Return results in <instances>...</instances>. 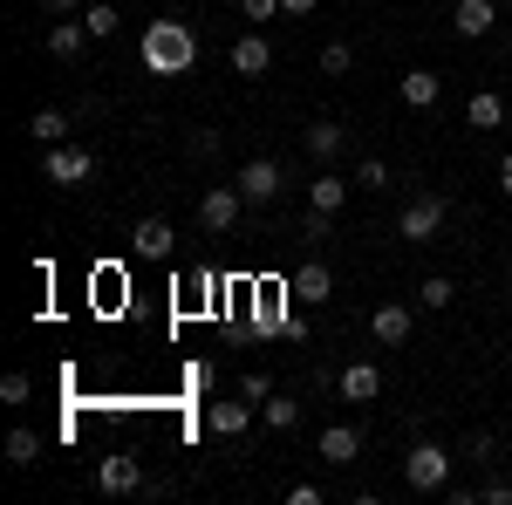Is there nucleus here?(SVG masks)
Returning a JSON list of instances; mask_svg holds the SVG:
<instances>
[{
  "label": "nucleus",
  "mask_w": 512,
  "mask_h": 505,
  "mask_svg": "<svg viewBox=\"0 0 512 505\" xmlns=\"http://www.w3.org/2000/svg\"><path fill=\"white\" fill-rule=\"evenodd\" d=\"M137 55H144V69H151V76H185V69L198 62L192 21H151L144 41H137Z\"/></svg>",
  "instance_id": "nucleus-1"
},
{
  "label": "nucleus",
  "mask_w": 512,
  "mask_h": 505,
  "mask_svg": "<svg viewBox=\"0 0 512 505\" xmlns=\"http://www.w3.org/2000/svg\"><path fill=\"white\" fill-rule=\"evenodd\" d=\"M451 465H458V458H451L444 444H410L403 485H410V492H444V485H451Z\"/></svg>",
  "instance_id": "nucleus-2"
},
{
  "label": "nucleus",
  "mask_w": 512,
  "mask_h": 505,
  "mask_svg": "<svg viewBox=\"0 0 512 505\" xmlns=\"http://www.w3.org/2000/svg\"><path fill=\"white\" fill-rule=\"evenodd\" d=\"M239 212H246L239 185H205V192H198V226H205V233H233Z\"/></svg>",
  "instance_id": "nucleus-3"
},
{
  "label": "nucleus",
  "mask_w": 512,
  "mask_h": 505,
  "mask_svg": "<svg viewBox=\"0 0 512 505\" xmlns=\"http://www.w3.org/2000/svg\"><path fill=\"white\" fill-rule=\"evenodd\" d=\"M444 212H451V205H444V198H410V205H403V212H396V239H437L444 233Z\"/></svg>",
  "instance_id": "nucleus-4"
},
{
  "label": "nucleus",
  "mask_w": 512,
  "mask_h": 505,
  "mask_svg": "<svg viewBox=\"0 0 512 505\" xmlns=\"http://www.w3.org/2000/svg\"><path fill=\"white\" fill-rule=\"evenodd\" d=\"M239 198H246V205H274L280 198V164L274 157H253V164H239Z\"/></svg>",
  "instance_id": "nucleus-5"
},
{
  "label": "nucleus",
  "mask_w": 512,
  "mask_h": 505,
  "mask_svg": "<svg viewBox=\"0 0 512 505\" xmlns=\"http://www.w3.org/2000/svg\"><path fill=\"white\" fill-rule=\"evenodd\" d=\"M48 185H82L89 171H96V151H82V144H48Z\"/></svg>",
  "instance_id": "nucleus-6"
},
{
  "label": "nucleus",
  "mask_w": 512,
  "mask_h": 505,
  "mask_svg": "<svg viewBox=\"0 0 512 505\" xmlns=\"http://www.w3.org/2000/svg\"><path fill=\"white\" fill-rule=\"evenodd\" d=\"M144 485V465L130 458V451H110L103 465H96V492H110V499H130Z\"/></svg>",
  "instance_id": "nucleus-7"
},
{
  "label": "nucleus",
  "mask_w": 512,
  "mask_h": 505,
  "mask_svg": "<svg viewBox=\"0 0 512 505\" xmlns=\"http://www.w3.org/2000/svg\"><path fill=\"white\" fill-rule=\"evenodd\" d=\"M267 69H274V41H267V35H239L233 41V76L260 82Z\"/></svg>",
  "instance_id": "nucleus-8"
},
{
  "label": "nucleus",
  "mask_w": 512,
  "mask_h": 505,
  "mask_svg": "<svg viewBox=\"0 0 512 505\" xmlns=\"http://www.w3.org/2000/svg\"><path fill=\"white\" fill-rule=\"evenodd\" d=\"M410 321H417V314L403 308V301L376 308V314H369V342H383V349H403V342H410Z\"/></svg>",
  "instance_id": "nucleus-9"
},
{
  "label": "nucleus",
  "mask_w": 512,
  "mask_h": 505,
  "mask_svg": "<svg viewBox=\"0 0 512 505\" xmlns=\"http://www.w3.org/2000/svg\"><path fill=\"white\" fill-rule=\"evenodd\" d=\"M171 246H178V233H171L164 219H137V226H130V253H137V260H171Z\"/></svg>",
  "instance_id": "nucleus-10"
},
{
  "label": "nucleus",
  "mask_w": 512,
  "mask_h": 505,
  "mask_svg": "<svg viewBox=\"0 0 512 505\" xmlns=\"http://www.w3.org/2000/svg\"><path fill=\"white\" fill-rule=\"evenodd\" d=\"M451 28L465 41H485L499 28V7H492V0H458V7H451Z\"/></svg>",
  "instance_id": "nucleus-11"
},
{
  "label": "nucleus",
  "mask_w": 512,
  "mask_h": 505,
  "mask_svg": "<svg viewBox=\"0 0 512 505\" xmlns=\"http://www.w3.org/2000/svg\"><path fill=\"white\" fill-rule=\"evenodd\" d=\"M287 294H294V301H308V308H321V301L335 294V273L321 267V260H308V267H301L294 280H287Z\"/></svg>",
  "instance_id": "nucleus-12"
},
{
  "label": "nucleus",
  "mask_w": 512,
  "mask_h": 505,
  "mask_svg": "<svg viewBox=\"0 0 512 505\" xmlns=\"http://www.w3.org/2000/svg\"><path fill=\"white\" fill-rule=\"evenodd\" d=\"M321 458H328V465H355V458H362V430L355 424H328L321 430Z\"/></svg>",
  "instance_id": "nucleus-13"
},
{
  "label": "nucleus",
  "mask_w": 512,
  "mask_h": 505,
  "mask_svg": "<svg viewBox=\"0 0 512 505\" xmlns=\"http://www.w3.org/2000/svg\"><path fill=\"white\" fill-rule=\"evenodd\" d=\"M342 396H349V403H376V396H383V369H376V362H349V369H342Z\"/></svg>",
  "instance_id": "nucleus-14"
},
{
  "label": "nucleus",
  "mask_w": 512,
  "mask_h": 505,
  "mask_svg": "<svg viewBox=\"0 0 512 505\" xmlns=\"http://www.w3.org/2000/svg\"><path fill=\"white\" fill-rule=\"evenodd\" d=\"M396 96H403L410 110H431L437 96H444V76H431V69H410V76L396 82Z\"/></svg>",
  "instance_id": "nucleus-15"
},
{
  "label": "nucleus",
  "mask_w": 512,
  "mask_h": 505,
  "mask_svg": "<svg viewBox=\"0 0 512 505\" xmlns=\"http://www.w3.org/2000/svg\"><path fill=\"white\" fill-rule=\"evenodd\" d=\"M253 410H260V403H246V396H239V403H212V410H205V424L219 430V437H246Z\"/></svg>",
  "instance_id": "nucleus-16"
},
{
  "label": "nucleus",
  "mask_w": 512,
  "mask_h": 505,
  "mask_svg": "<svg viewBox=\"0 0 512 505\" xmlns=\"http://www.w3.org/2000/svg\"><path fill=\"white\" fill-rule=\"evenodd\" d=\"M82 41H89L82 14H76V21H55V28H48V55H55V62H76V55H82Z\"/></svg>",
  "instance_id": "nucleus-17"
},
{
  "label": "nucleus",
  "mask_w": 512,
  "mask_h": 505,
  "mask_svg": "<svg viewBox=\"0 0 512 505\" xmlns=\"http://www.w3.org/2000/svg\"><path fill=\"white\" fill-rule=\"evenodd\" d=\"M465 123H472V130H499V123H506V96L478 89L472 103H465Z\"/></svg>",
  "instance_id": "nucleus-18"
},
{
  "label": "nucleus",
  "mask_w": 512,
  "mask_h": 505,
  "mask_svg": "<svg viewBox=\"0 0 512 505\" xmlns=\"http://www.w3.org/2000/svg\"><path fill=\"white\" fill-rule=\"evenodd\" d=\"M342 144H349V130H342V123H308V157H315V164L342 157Z\"/></svg>",
  "instance_id": "nucleus-19"
},
{
  "label": "nucleus",
  "mask_w": 512,
  "mask_h": 505,
  "mask_svg": "<svg viewBox=\"0 0 512 505\" xmlns=\"http://www.w3.org/2000/svg\"><path fill=\"white\" fill-rule=\"evenodd\" d=\"M260 424H267V430H294V424H301V396H280V389H274V396L260 403Z\"/></svg>",
  "instance_id": "nucleus-20"
},
{
  "label": "nucleus",
  "mask_w": 512,
  "mask_h": 505,
  "mask_svg": "<svg viewBox=\"0 0 512 505\" xmlns=\"http://www.w3.org/2000/svg\"><path fill=\"white\" fill-rule=\"evenodd\" d=\"M349 185L355 178H342V171H321L315 178V212H342V205H349Z\"/></svg>",
  "instance_id": "nucleus-21"
},
{
  "label": "nucleus",
  "mask_w": 512,
  "mask_h": 505,
  "mask_svg": "<svg viewBox=\"0 0 512 505\" xmlns=\"http://www.w3.org/2000/svg\"><path fill=\"white\" fill-rule=\"evenodd\" d=\"M82 28H89V41H110L123 28V14L110 7V0H89V7H82Z\"/></svg>",
  "instance_id": "nucleus-22"
},
{
  "label": "nucleus",
  "mask_w": 512,
  "mask_h": 505,
  "mask_svg": "<svg viewBox=\"0 0 512 505\" xmlns=\"http://www.w3.org/2000/svg\"><path fill=\"white\" fill-rule=\"evenodd\" d=\"M35 458H41V437H35V430H7V465L28 471Z\"/></svg>",
  "instance_id": "nucleus-23"
},
{
  "label": "nucleus",
  "mask_w": 512,
  "mask_h": 505,
  "mask_svg": "<svg viewBox=\"0 0 512 505\" xmlns=\"http://www.w3.org/2000/svg\"><path fill=\"white\" fill-rule=\"evenodd\" d=\"M28 130H35V144H62V137H69V117H62V110H35Z\"/></svg>",
  "instance_id": "nucleus-24"
},
{
  "label": "nucleus",
  "mask_w": 512,
  "mask_h": 505,
  "mask_svg": "<svg viewBox=\"0 0 512 505\" xmlns=\"http://www.w3.org/2000/svg\"><path fill=\"white\" fill-rule=\"evenodd\" d=\"M417 301H424V308H451V301H458V287H451L444 273H431V280L417 287Z\"/></svg>",
  "instance_id": "nucleus-25"
},
{
  "label": "nucleus",
  "mask_w": 512,
  "mask_h": 505,
  "mask_svg": "<svg viewBox=\"0 0 512 505\" xmlns=\"http://www.w3.org/2000/svg\"><path fill=\"white\" fill-rule=\"evenodd\" d=\"M349 62H355L349 41H328V48H321V76H349Z\"/></svg>",
  "instance_id": "nucleus-26"
},
{
  "label": "nucleus",
  "mask_w": 512,
  "mask_h": 505,
  "mask_svg": "<svg viewBox=\"0 0 512 505\" xmlns=\"http://www.w3.org/2000/svg\"><path fill=\"white\" fill-rule=\"evenodd\" d=\"M355 185L383 192V185H390V164H383V157H362V164H355Z\"/></svg>",
  "instance_id": "nucleus-27"
},
{
  "label": "nucleus",
  "mask_w": 512,
  "mask_h": 505,
  "mask_svg": "<svg viewBox=\"0 0 512 505\" xmlns=\"http://www.w3.org/2000/svg\"><path fill=\"white\" fill-rule=\"evenodd\" d=\"M492 451H499V444H492V437H485V430H472V437H465V451H458V458H472V465H492Z\"/></svg>",
  "instance_id": "nucleus-28"
},
{
  "label": "nucleus",
  "mask_w": 512,
  "mask_h": 505,
  "mask_svg": "<svg viewBox=\"0 0 512 505\" xmlns=\"http://www.w3.org/2000/svg\"><path fill=\"white\" fill-rule=\"evenodd\" d=\"M0 403H28V376H21V369L0 376Z\"/></svg>",
  "instance_id": "nucleus-29"
},
{
  "label": "nucleus",
  "mask_w": 512,
  "mask_h": 505,
  "mask_svg": "<svg viewBox=\"0 0 512 505\" xmlns=\"http://www.w3.org/2000/svg\"><path fill=\"white\" fill-rule=\"evenodd\" d=\"M192 157H219V130H192V144H185Z\"/></svg>",
  "instance_id": "nucleus-30"
},
{
  "label": "nucleus",
  "mask_w": 512,
  "mask_h": 505,
  "mask_svg": "<svg viewBox=\"0 0 512 505\" xmlns=\"http://www.w3.org/2000/svg\"><path fill=\"white\" fill-rule=\"evenodd\" d=\"M239 7H246V21H274V14H287L280 0H239Z\"/></svg>",
  "instance_id": "nucleus-31"
},
{
  "label": "nucleus",
  "mask_w": 512,
  "mask_h": 505,
  "mask_svg": "<svg viewBox=\"0 0 512 505\" xmlns=\"http://www.w3.org/2000/svg\"><path fill=\"white\" fill-rule=\"evenodd\" d=\"M478 499H485V505H512V478H492V485H485Z\"/></svg>",
  "instance_id": "nucleus-32"
},
{
  "label": "nucleus",
  "mask_w": 512,
  "mask_h": 505,
  "mask_svg": "<svg viewBox=\"0 0 512 505\" xmlns=\"http://www.w3.org/2000/svg\"><path fill=\"white\" fill-rule=\"evenodd\" d=\"M239 396H246V403H267L274 389H267V376H246V383H239Z\"/></svg>",
  "instance_id": "nucleus-33"
},
{
  "label": "nucleus",
  "mask_w": 512,
  "mask_h": 505,
  "mask_svg": "<svg viewBox=\"0 0 512 505\" xmlns=\"http://www.w3.org/2000/svg\"><path fill=\"white\" fill-rule=\"evenodd\" d=\"M41 7H48V14H82L89 0H41Z\"/></svg>",
  "instance_id": "nucleus-34"
},
{
  "label": "nucleus",
  "mask_w": 512,
  "mask_h": 505,
  "mask_svg": "<svg viewBox=\"0 0 512 505\" xmlns=\"http://www.w3.org/2000/svg\"><path fill=\"white\" fill-rule=\"evenodd\" d=\"M499 192H506V198H512V151H506V157H499Z\"/></svg>",
  "instance_id": "nucleus-35"
},
{
  "label": "nucleus",
  "mask_w": 512,
  "mask_h": 505,
  "mask_svg": "<svg viewBox=\"0 0 512 505\" xmlns=\"http://www.w3.org/2000/svg\"><path fill=\"white\" fill-rule=\"evenodd\" d=\"M280 7H287V14H315V0H280Z\"/></svg>",
  "instance_id": "nucleus-36"
},
{
  "label": "nucleus",
  "mask_w": 512,
  "mask_h": 505,
  "mask_svg": "<svg viewBox=\"0 0 512 505\" xmlns=\"http://www.w3.org/2000/svg\"><path fill=\"white\" fill-rule=\"evenodd\" d=\"M506 430H512V403H506Z\"/></svg>",
  "instance_id": "nucleus-37"
},
{
  "label": "nucleus",
  "mask_w": 512,
  "mask_h": 505,
  "mask_svg": "<svg viewBox=\"0 0 512 505\" xmlns=\"http://www.w3.org/2000/svg\"><path fill=\"white\" fill-rule=\"evenodd\" d=\"M506 48H512V35H506Z\"/></svg>",
  "instance_id": "nucleus-38"
}]
</instances>
